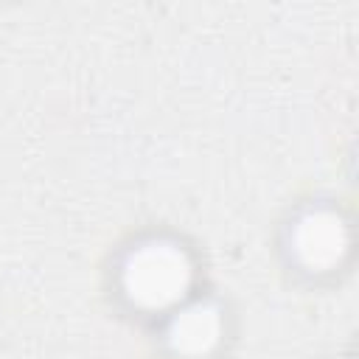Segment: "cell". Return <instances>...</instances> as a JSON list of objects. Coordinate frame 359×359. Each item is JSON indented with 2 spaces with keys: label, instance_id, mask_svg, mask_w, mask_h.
<instances>
[{
  "label": "cell",
  "instance_id": "6da1fadb",
  "mask_svg": "<svg viewBox=\"0 0 359 359\" xmlns=\"http://www.w3.org/2000/svg\"><path fill=\"white\" fill-rule=\"evenodd\" d=\"M194 252L174 236H143L115 264V292L140 317L163 320L196 292Z\"/></svg>",
  "mask_w": 359,
  "mask_h": 359
},
{
  "label": "cell",
  "instance_id": "7a4b0ae2",
  "mask_svg": "<svg viewBox=\"0 0 359 359\" xmlns=\"http://www.w3.org/2000/svg\"><path fill=\"white\" fill-rule=\"evenodd\" d=\"M353 250V224L331 202H309L292 213L283 230V252L294 272L328 278L345 269Z\"/></svg>",
  "mask_w": 359,
  "mask_h": 359
},
{
  "label": "cell",
  "instance_id": "3957f363",
  "mask_svg": "<svg viewBox=\"0 0 359 359\" xmlns=\"http://www.w3.org/2000/svg\"><path fill=\"white\" fill-rule=\"evenodd\" d=\"M227 339V311L216 297L194 294L160 320V342L174 359H213Z\"/></svg>",
  "mask_w": 359,
  "mask_h": 359
}]
</instances>
